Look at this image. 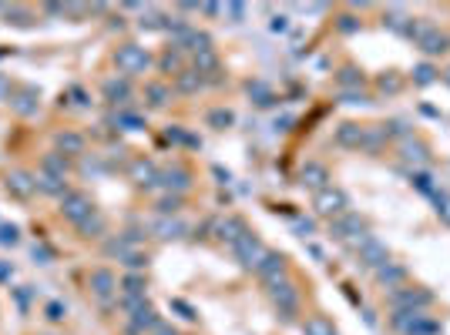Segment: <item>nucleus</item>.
Returning <instances> with one entry per match:
<instances>
[{
	"label": "nucleus",
	"instance_id": "1",
	"mask_svg": "<svg viewBox=\"0 0 450 335\" xmlns=\"http://www.w3.org/2000/svg\"><path fill=\"white\" fill-rule=\"evenodd\" d=\"M329 235H333L336 242L350 245V248H357L363 238H370V231H366V222H363L359 215H353V211H346V215L333 218V222H329Z\"/></svg>",
	"mask_w": 450,
	"mask_h": 335
},
{
	"label": "nucleus",
	"instance_id": "2",
	"mask_svg": "<svg viewBox=\"0 0 450 335\" xmlns=\"http://www.w3.org/2000/svg\"><path fill=\"white\" fill-rule=\"evenodd\" d=\"M313 208H316L319 218H329V222H333V218H339V215L350 211V195H346L343 188L329 185V188H323V191L313 195Z\"/></svg>",
	"mask_w": 450,
	"mask_h": 335
},
{
	"label": "nucleus",
	"instance_id": "3",
	"mask_svg": "<svg viewBox=\"0 0 450 335\" xmlns=\"http://www.w3.org/2000/svg\"><path fill=\"white\" fill-rule=\"evenodd\" d=\"M269 298H272L276 312L282 316V322H293V318L300 316V288H296V281L293 279L272 285V288H269Z\"/></svg>",
	"mask_w": 450,
	"mask_h": 335
},
{
	"label": "nucleus",
	"instance_id": "4",
	"mask_svg": "<svg viewBox=\"0 0 450 335\" xmlns=\"http://www.w3.org/2000/svg\"><path fill=\"white\" fill-rule=\"evenodd\" d=\"M114 64H118V71L125 77H134V74H145L151 67V54L141 44H125V47H118Z\"/></svg>",
	"mask_w": 450,
	"mask_h": 335
},
{
	"label": "nucleus",
	"instance_id": "5",
	"mask_svg": "<svg viewBox=\"0 0 450 335\" xmlns=\"http://www.w3.org/2000/svg\"><path fill=\"white\" fill-rule=\"evenodd\" d=\"M394 329L400 335H440V322L424 312H394Z\"/></svg>",
	"mask_w": 450,
	"mask_h": 335
},
{
	"label": "nucleus",
	"instance_id": "6",
	"mask_svg": "<svg viewBox=\"0 0 450 335\" xmlns=\"http://www.w3.org/2000/svg\"><path fill=\"white\" fill-rule=\"evenodd\" d=\"M265 252H269V248L263 245V238H259L256 231H245L242 238L232 245V255H235V261H239L242 268H259V261L265 259Z\"/></svg>",
	"mask_w": 450,
	"mask_h": 335
},
{
	"label": "nucleus",
	"instance_id": "7",
	"mask_svg": "<svg viewBox=\"0 0 450 335\" xmlns=\"http://www.w3.org/2000/svg\"><path fill=\"white\" fill-rule=\"evenodd\" d=\"M125 312H128V332L132 335H145L158 325V316L148 305V298H138V302H121Z\"/></svg>",
	"mask_w": 450,
	"mask_h": 335
},
{
	"label": "nucleus",
	"instance_id": "8",
	"mask_svg": "<svg viewBox=\"0 0 450 335\" xmlns=\"http://www.w3.org/2000/svg\"><path fill=\"white\" fill-rule=\"evenodd\" d=\"M94 211H98V208H94V202L84 195V191H68V195L61 198V215H64L71 224H77V228L88 222Z\"/></svg>",
	"mask_w": 450,
	"mask_h": 335
},
{
	"label": "nucleus",
	"instance_id": "9",
	"mask_svg": "<svg viewBox=\"0 0 450 335\" xmlns=\"http://www.w3.org/2000/svg\"><path fill=\"white\" fill-rule=\"evenodd\" d=\"M430 302L433 295L427 288H394V295H390L394 312H424Z\"/></svg>",
	"mask_w": 450,
	"mask_h": 335
},
{
	"label": "nucleus",
	"instance_id": "10",
	"mask_svg": "<svg viewBox=\"0 0 450 335\" xmlns=\"http://www.w3.org/2000/svg\"><path fill=\"white\" fill-rule=\"evenodd\" d=\"M256 275L263 279L265 288H272V285L286 281V279H289V268H286V255H279V252H265V259L259 261Z\"/></svg>",
	"mask_w": 450,
	"mask_h": 335
},
{
	"label": "nucleus",
	"instance_id": "11",
	"mask_svg": "<svg viewBox=\"0 0 450 335\" xmlns=\"http://www.w3.org/2000/svg\"><path fill=\"white\" fill-rule=\"evenodd\" d=\"M353 252H357L359 265H363V268H373V272L380 268V265H387V261H390V252H387V245L380 242V238H373V235H370V238H363V242L353 248Z\"/></svg>",
	"mask_w": 450,
	"mask_h": 335
},
{
	"label": "nucleus",
	"instance_id": "12",
	"mask_svg": "<svg viewBox=\"0 0 450 335\" xmlns=\"http://www.w3.org/2000/svg\"><path fill=\"white\" fill-rule=\"evenodd\" d=\"M88 285H91V295L98 302H104V305H111V298L118 295V279H114L108 268H94Z\"/></svg>",
	"mask_w": 450,
	"mask_h": 335
},
{
	"label": "nucleus",
	"instance_id": "13",
	"mask_svg": "<svg viewBox=\"0 0 450 335\" xmlns=\"http://www.w3.org/2000/svg\"><path fill=\"white\" fill-rule=\"evenodd\" d=\"M417 47H420V51H424L427 57L447 54V51H450V38H447V34H440L437 27H430V24H427V27L420 31V38H417Z\"/></svg>",
	"mask_w": 450,
	"mask_h": 335
},
{
	"label": "nucleus",
	"instance_id": "14",
	"mask_svg": "<svg viewBox=\"0 0 450 335\" xmlns=\"http://www.w3.org/2000/svg\"><path fill=\"white\" fill-rule=\"evenodd\" d=\"M158 185L165 188V191H171V195H182V191L192 188V174H188V168L171 165L165 171H158Z\"/></svg>",
	"mask_w": 450,
	"mask_h": 335
},
{
	"label": "nucleus",
	"instance_id": "15",
	"mask_svg": "<svg viewBox=\"0 0 450 335\" xmlns=\"http://www.w3.org/2000/svg\"><path fill=\"white\" fill-rule=\"evenodd\" d=\"M7 191L14 195V198H31V195H38V174H31V171H10L7 174Z\"/></svg>",
	"mask_w": 450,
	"mask_h": 335
},
{
	"label": "nucleus",
	"instance_id": "16",
	"mask_svg": "<svg viewBox=\"0 0 450 335\" xmlns=\"http://www.w3.org/2000/svg\"><path fill=\"white\" fill-rule=\"evenodd\" d=\"M300 185L313 188V191L329 188V168L323 165V161H306V165L300 168Z\"/></svg>",
	"mask_w": 450,
	"mask_h": 335
},
{
	"label": "nucleus",
	"instance_id": "17",
	"mask_svg": "<svg viewBox=\"0 0 450 335\" xmlns=\"http://www.w3.org/2000/svg\"><path fill=\"white\" fill-rule=\"evenodd\" d=\"M245 231H249V228H245V222H242V218H235V215H228V218H222V222H215V238H219V242H225L228 248L239 242Z\"/></svg>",
	"mask_w": 450,
	"mask_h": 335
},
{
	"label": "nucleus",
	"instance_id": "18",
	"mask_svg": "<svg viewBox=\"0 0 450 335\" xmlns=\"http://www.w3.org/2000/svg\"><path fill=\"white\" fill-rule=\"evenodd\" d=\"M145 275L141 272H128L125 279L118 281V295H121V302H138V298H145Z\"/></svg>",
	"mask_w": 450,
	"mask_h": 335
},
{
	"label": "nucleus",
	"instance_id": "19",
	"mask_svg": "<svg viewBox=\"0 0 450 335\" xmlns=\"http://www.w3.org/2000/svg\"><path fill=\"white\" fill-rule=\"evenodd\" d=\"M376 281H380L383 288H403V281H407V268H403V265H396V261H387V265H380V268H376Z\"/></svg>",
	"mask_w": 450,
	"mask_h": 335
},
{
	"label": "nucleus",
	"instance_id": "20",
	"mask_svg": "<svg viewBox=\"0 0 450 335\" xmlns=\"http://www.w3.org/2000/svg\"><path fill=\"white\" fill-rule=\"evenodd\" d=\"M363 134H366V128H363V124L346 121V124H339V128H336V145H339V148H363Z\"/></svg>",
	"mask_w": 450,
	"mask_h": 335
},
{
	"label": "nucleus",
	"instance_id": "21",
	"mask_svg": "<svg viewBox=\"0 0 450 335\" xmlns=\"http://www.w3.org/2000/svg\"><path fill=\"white\" fill-rule=\"evenodd\" d=\"M128 174H132L134 185H141V188H155V185H158V168L151 165V161H145V158H138Z\"/></svg>",
	"mask_w": 450,
	"mask_h": 335
},
{
	"label": "nucleus",
	"instance_id": "22",
	"mask_svg": "<svg viewBox=\"0 0 450 335\" xmlns=\"http://www.w3.org/2000/svg\"><path fill=\"white\" fill-rule=\"evenodd\" d=\"M128 97H132L128 77H111V81H104V101H108V104H125Z\"/></svg>",
	"mask_w": 450,
	"mask_h": 335
},
{
	"label": "nucleus",
	"instance_id": "23",
	"mask_svg": "<svg viewBox=\"0 0 450 335\" xmlns=\"http://www.w3.org/2000/svg\"><path fill=\"white\" fill-rule=\"evenodd\" d=\"M40 171H44V174H54V178H68V171H71V161H68V154H61V151H51V154H44V161H40Z\"/></svg>",
	"mask_w": 450,
	"mask_h": 335
},
{
	"label": "nucleus",
	"instance_id": "24",
	"mask_svg": "<svg viewBox=\"0 0 450 335\" xmlns=\"http://www.w3.org/2000/svg\"><path fill=\"white\" fill-rule=\"evenodd\" d=\"M38 191H44V195H54V198H64L71 188H68V181H64V178H54V174H44V171H40V174H38Z\"/></svg>",
	"mask_w": 450,
	"mask_h": 335
},
{
	"label": "nucleus",
	"instance_id": "25",
	"mask_svg": "<svg viewBox=\"0 0 450 335\" xmlns=\"http://www.w3.org/2000/svg\"><path fill=\"white\" fill-rule=\"evenodd\" d=\"M54 145L61 154H81V151H84V138L75 134V131H61L54 138Z\"/></svg>",
	"mask_w": 450,
	"mask_h": 335
},
{
	"label": "nucleus",
	"instance_id": "26",
	"mask_svg": "<svg viewBox=\"0 0 450 335\" xmlns=\"http://www.w3.org/2000/svg\"><path fill=\"white\" fill-rule=\"evenodd\" d=\"M400 151H403V161H410V165H424L430 154H427V145L424 141H417V138H407L403 145H400Z\"/></svg>",
	"mask_w": 450,
	"mask_h": 335
},
{
	"label": "nucleus",
	"instance_id": "27",
	"mask_svg": "<svg viewBox=\"0 0 450 335\" xmlns=\"http://www.w3.org/2000/svg\"><path fill=\"white\" fill-rule=\"evenodd\" d=\"M188 231L185 222H178V218H162V222L155 224V235L158 238H165V242H171V238H182Z\"/></svg>",
	"mask_w": 450,
	"mask_h": 335
},
{
	"label": "nucleus",
	"instance_id": "28",
	"mask_svg": "<svg viewBox=\"0 0 450 335\" xmlns=\"http://www.w3.org/2000/svg\"><path fill=\"white\" fill-rule=\"evenodd\" d=\"M302 335H339L326 316H309L302 322Z\"/></svg>",
	"mask_w": 450,
	"mask_h": 335
},
{
	"label": "nucleus",
	"instance_id": "29",
	"mask_svg": "<svg viewBox=\"0 0 450 335\" xmlns=\"http://www.w3.org/2000/svg\"><path fill=\"white\" fill-rule=\"evenodd\" d=\"M202 84H205V77L199 74V71H182V74H178V81H175V88H178L182 94H195Z\"/></svg>",
	"mask_w": 450,
	"mask_h": 335
},
{
	"label": "nucleus",
	"instance_id": "30",
	"mask_svg": "<svg viewBox=\"0 0 450 335\" xmlns=\"http://www.w3.org/2000/svg\"><path fill=\"white\" fill-rule=\"evenodd\" d=\"M145 101H148V108H165L171 101V91L165 84H148L145 88Z\"/></svg>",
	"mask_w": 450,
	"mask_h": 335
},
{
	"label": "nucleus",
	"instance_id": "31",
	"mask_svg": "<svg viewBox=\"0 0 450 335\" xmlns=\"http://www.w3.org/2000/svg\"><path fill=\"white\" fill-rule=\"evenodd\" d=\"M111 124H118V128H125V131H141L145 128V117H141V114H132V111H118L111 117Z\"/></svg>",
	"mask_w": 450,
	"mask_h": 335
},
{
	"label": "nucleus",
	"instance_id": "32",
	"mask_svg": "<svg viewBox=\"0 0 450 335\" xmlns=\"http://www.w3.org/2000/svg\"><path fill=\"white\" fill-rule=\"evenodd\" d=\"M195 71L205 77V74H219V57L215 51H205V54H195Z\"/></svg>",
	"mask_w": 450,
	"mask_h": 335
},
{
	"label": "nucleus",
	"instance_id": "33",
	"mask_svg": "<svg viewBox=\"0 0 450 335\" xmlns=\"http://www.w3.org/2000/svg\"><path fill=\"white\" fill-rule=\"evenodd\" d=\"M10 104H14V111L17 114H34L38 111V91H31V88H27V91L20 94V97H14Z\"/></svg>",
	"mask_w": 450,
	"mask_h": 335
},
{
	"label": "nucleus",
	"instance_id": "34",
	"mask_svg": "<svg viewBox=\"0 0 450 335\" xmlns=\"http://www.w3.org/2000/svg\"><path fill=\"white\" fill-rule=\"evenodd\" d=\"M437 74H440V71H437L433 64H417V67H413V84L427 88V84H433V81H437Z\"/></svg>",
	"mask_w": 450,
	"mask_h": 335
},
{
	"label": "nucleus",
	"instance_id": "35",
	"mask_svg": "<svg viewBox=\"0 0 450 335\" xmlns=\"http://www.w3.org/2000/svg\"><path fill=\"white\" fill-rule=\"evenodd\" d=\"M336 81H339V88H363V71H357V67H343L336 74Z\"/></svg>",
	"mask_w": 450,
	"mask_h": 335
},
{
	"label": "nucleus",
	"instance_id": "36",
	"mask_svg": "<svg viewBox=\"0 0 450 335\" xmlns=\"http://www.w3.org/2000/svg\"><path fill=\"white\" fill-rule=\"evenodd\" d=\"M158 67H162L165 74H182V54H178V51H165L162 60H158Z\"/></svg>",
	"mask_w": 450,
	"mask_h": 335
},
{
	"label": "nucleus",
	"instance_id": "37",
	"mask_svg": "<svg viewBox=\"0 0 450 335\" xmlns=\"http://www.w3.org/2000/svg\"><path fill=\"white\" fill-rule=\"evenodd\" d=\"M77 231H81V235H88V238H101V235H104V218H101V215L94 211L91 218H88V222L81 224Z\"/></svg>",
	"mask_w": 450,
	"mask_h": 335
},
{
	"label": "nucleus",
	"instance_id": "38",
	"mask_svg": "<svg viewBox=\"0 0 450 335\" xmlns=\"http://www.w3.org/2000/svg\"><path fill=\"white\" fill-rule=\"evenodd\" d=\"M383 141H387V128H366V134H363V148L366 151H376Z\"/></svg>",
	"mask_w": 450,
	"mask_h": 335
},
{
	"label": "nucleus",
	"instance_id": "39",
	"mask_svg": "<svg viewBox=\"0 0 450 335\" xmlns=\"http://www.w3.org/2000/svg\"><path fill=\"white\" fill-rule=\"evenodd\" d=\"M410 181L417 185V191H424V195H430V198L437 195V188H433V178L427 174V171H413V174H410Z\"/></svg>",
	"mask_w": 450,
	"mask_h": 335
},
{
	"label": "nucleus",
	"instance_id": "40",
	"mask_svg": "<svg viewBox=\"0 0 450 335\" xmlns=\"http://www.w3.org/2000/svg\"><path fill=\"white\" fill-rule=\"evenodd\" d=\"M232 121H235V114L225 111V108H215V111H208V124H212V128L222 131V128H228Z\"/></svg>",
	"mask_w": 450,
	"mask_h": 335
},
{
	"label": "nucleus",
	"instance_id": "41",
	"mask_svg": "<svg viewBox=\"0 0 450 335\" xmlns=\"http://www.w3.org/2000/svg\"><path fill=\"white\" fill-rule=\"evenodd\" d=\"M178 208H182V198H178V195H165V198L158 202V211H162V218H171V215H178Z\"/></svg>",
	"mask_w": 450,
	"mask_h": 335
},
{
	"label": "nucleus",
	"instance_id": "42",
	"mask_svg": "<svg viewBox=\"0 0 450 335\" xmlns=\"http://www.w3.org/2000/svg\"><path fill=\"white\" fill-rule=\"evenodd\" d=\"M433 205H437V215L450 224V195L447 191H437V195H433Z\"/></svg>",
	"mask_w": 450,
	"mask_h": 335
},
{
	"label": "nucleus",
	"instance_id": "43",
	"mask_svg": "<svg viewBox=\"0 0 450 335\" xmlns=\"http://www.w3.org/2000/svg\"><path fill=\"white\" fill-rule=\"evenodd\" d=\"M165 24H169V17H162V14H155V10L141 14V27H145V31H158V27H165Z\"/></svg>",
	"mask_w": 450,
	"mask_h": 335
},
{
	"label": "nucleus",
	"instance_id": "44",
	"mask_svg": "<svg viewBox=\"0 0 450 335\" xmlns=\"http://www.w3.org/2000/svg\"><path fill=\"white\" fill-rule=\"evenodd\" d=\"M171 309L185 318V322H195V318H199V316H195V309H192L188 302H182V298H171Z\"/></svg>",
	"mask_w": 450,
	"mask_h": 335
},
{
	"label": "nucleus",
	"instance_id": "45",
	"mask_svg": "<svg viewBox=\"0 0 450 335\" xmlns=\"http://www.w3.org/2000/svg\"><path fill=\"white\" fill-rule=\"evenodd\" d=\"M380 91H387V94H396L400 91V77L390 71V74H383L380 77Z\"/></svg>",
	"mask_w": 450,
	"mask_h": 335
},
{
	"label": "nucleus",
	"instance_id": "46",
	"mask_svg": "<svg viewBox=\"0 0 450 335\" xmlns=\"http://www.w3.org/2000/svg\"><path fill=\"white\" fill-rule=\"evenodd\" d=\"M0 245H17V228L14 224H0Z\"/></svg>",
	"mask_w": 450,
	"mask_h": 335
},
{
	"label": "nucleus",
	"instance_id": "47",
	"mask_svg": "<svg viewBox=\"0 0 450 335\" xmlns=\"http://www.w3.org/2000/svg\"><path fill=\"white\" fill-rule=\"evenodd\" d=\"M34 259H40V265H47V261L54 259V252H51V248H44V245H34Z\"/></svg>",
	"mask_w": 450,
	"mask_h": 335
},
{
	"label": "nucleus",
	"instance_id": "48",
	"mask_svg": "<svg viewBox=\"0 0 450 335\" xmlns=\"http://www.w3.org/2000/svg\"><path fill=\"white\" fill-rule=\"evenodd\" d=\"M148 335H178V329H175V325H169V322H158Z\"/></svg>",
	"mask_w": 450,
	"mask_h": 335
},
{
	"label": "nucleus",
	"instance_id": "49",
	"mask_svg": "<svg viewBox=\"0 0 450 335\" xmlns=\"http://www.w3.org/2000/svg\"><path fill=\"white\" fill-rule=\"evenodd\" d=\"M343 101H346V104H366V94H359V91H343Z\"/></svg>",
	"mask_w": 450,
	"mask_h": 335
},
{
	"label": "nucleus",
	"instance_id": "50",
	"mask_svg": "<svg viewBox=\"0 0 450 335\" xmlns=\"http://www.w3.org/2000/svg\"><path fill=\"white\" fill-rule=\"evenodd\" d=\"M47 318L61 322V318H64V305H61V302H51V305H47Z\"/></svg>",
	"mask_w": 450,
	"mask_h": 335
},
{
	"label": "nucleus",
	"instance_id": "51",
	"mask_svg": "<svg viewBox=\"0 0 450 335\" xmlns=\"http://www.w3.org/2000/svg\"><path fill=\"white\" fill-rule=\"evenodd\" d=\"M222 10H228V17L235 20V24H239V20H242V14H245L242 3H228V7H222Z\"/></svg>",
	"mask_w": 450,
	"mask_h": 335
},
{
	"label": "nucleus",
	"instance_id": "52",
	"mask_svg": "<svg viewBox=\"0 0 450 335\" xmlns=\"http://www.w3.org/2000/svg\"><path fill=\"white\" fill-rule=\"evenodd\" d=\"M165 138H169V141H175V145H178V141H185L188 134H185V131H182V128H169V131H165Z\"/></svg>",
	"mask_w": 450,
	"mask_h": 335
},
{
	"label": "nucleus",
	"instance_id": "53",
	"mask_svg": "<svg viewBox=\"0 0 450 335\" xmlns=\"http://www.w3.org/2000/svg\"><path fill=\"white\" fill-rule=\"evenodd\" d=\"M339 31L353 34V31H357V20H353V17H339Z\"/></svg>",
	"mask_w": 450,
	"mask_h": 335
},
{
	"label": "nucleus",
	"instance_id": "54",
	"mask_svg": "<svg viewBox=\"0 0 450 335\" xmlns=\"http://www.w3.org/2000/svg\"><path fill=\"white\" fill-rule=\"evenodd\" d=\"M14 279V268L10 265H0V281H10Z\"/></svg>",
	"mask_w": 450,
	"mask_h": 335
},
{
	"label": "nucleus",
	"instance_id": "55",
	"mask_svg": "<svg viewBox=\"0 0 450 335\" xmlns=\"http://www.w3.org/2000/svg\"><path fill=\"white\" fill-rule=\"evenodd\" d=\"M296 231H300V235H309V231H313V222H296Z\"/></svg>",
	"mask_w": 450,
	"mask_h": 335
},
{
	"label": "nucleus",
	"instance_id": "56",
	"mask_svg": "<svg viewBox=\"0 0 450 335\" xmlns=\"http://www.w3.org/2000/svg\"><path fill=\"white\" fill-rule=\"evenodd\" d=\"M286 27H289V24H286V17H276V20H272V31H286Z\"/></svg>",
	"mask_w": 450,
	"mask_h": 335
},
{
	"label": "nucleus",
	"instance_id": "57",
	"mask_svg": "<svg viewBox=\"0 0 450 335\" xmlns=\"http://www.w3.org/2000/svg\"><path fill=\"white\" fill-rule=\"evenodd\" d=\"M444 81H447V88H450V67H447V71H444Z\"/></svg>",
	"mask_w": 450,
	"mask_h": 335
}]
</instances>
